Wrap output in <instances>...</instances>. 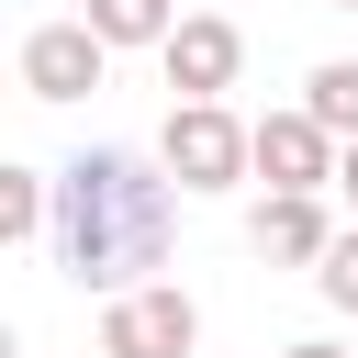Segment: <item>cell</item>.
<instances>
[{"instance_id":"277c9868","label":"cell","mask_w":358,"mask_h":358,"mask_svg":"<svg viewBox=\"0 0 358 358\" xmlns=\"http://www.w3.org/2000/svg\"><path fill=\"white\" fill-rule=\"evenodd\" d=\"M157 67H168L179 101H224V90L246 78V34H235L224 11H179V34L157 45Z\"/></svg>"},{"instance_id":"9c48e42d","label":"cell","mask_w":358,"mask_h":358,"mask_svg":"<svg viewBox=\"0 0 358 358\" xmlns=\"http://www.w3.org/2000/svg\"><path fill=\"white\" fill-rule=\"evenodd\" d=\"M302 112H313L336 145H358V56H324V67L302 78Z\"/></svg>"},{"instance_id":"5b68a950","label":"cell","mask_w":358,"mask_h":358,"mask_svg":"<svg viewBox=\"0 0 358 358\" xmlns=\"http://www.w3.org/2000/svg\"><path fill=\"white\" fill-rule=\"evenodd\" d=\"M101 67H112V45H101L78 11L22 34V90H34V101H90V90H101Z\"/></svg>"},{"instance_id":"7a4b0ae2","label":"cell","mask_w":358,"mask_h":358,"mask_svg":"<svg viewBox=\"0 0 358 358\" xmlns=\"http://www.w3.org/2000/svg\"><path fill=\"white\" fill-rule=\"evenodd\" d=\"M157 157L179 190H235V179H257V123H235L224 101H168Z\"/></svg>"},{"instance_id":"7c38bea8","label":"cell","mask_w":358,"mask_h":358,"mask_svg":"<svg viewBox=\"0 0 358 358\" xmlns=\"http://www.w3.org/2000/svg\"><path fill=\"white\" fill-rule=\"evenodd\" d=\"M280 358H347V347H336V336H302V347H280Z\"/></svg>"},{"instance_id":"8fae6325","label":"cell","mask_w":358,"mask_h":358,"mask_svg":"<svg viewBox=\"0 0 358 358\" xmlns=\"http://www.w3.org/2000/svg\"><path fill=\"white\" fill-rule=\"evenodd\" d=\"M313 291H324L336 313H358V224H347V235L324 246V268H313Z\"/></svg>"},{"instance_id":"5bb4252c","label":"cell","mask_w":358,"mask_h":358,"mask_svg":"<svg viewBox=\"0 0 358 358\" xmlns=\"http://www.w3.org/2000/svg\"><path fill=\"white\" fill-rule=\"evenodd\" d=\"M336 11H358V0H336Z\"/></svg>"},{"instance_id":"6da1fadb","label":"cell","mask_w":358,"mask_h":358,"mask_svg":"<svg viewBox=\"0 0 358 358\" xmlns=\"http://www.w3.org/2000/svg\"><path fill=\"white\" fill-rule=\"evenodd\" d=\"M179 201H190V190L168 179V157L78 145V157L56 168V224H45V246H56V268H67L78 291L123 302V291H145V268H168Z\"/></svg>"},{"instance_id":"30bf717a","label":"cell","mask_w":358,"mask_h":358,"mask_svg":"<svg viewBox=\"0 0 358 358\" xmlns=\"http://www.w3.org/2000/svg\"><path fill=\"white\" fill-rule=\"evenodd\" d=\"M56 224V179L45 168H0V235H45Z\"/></svg>"},{"instance_id":"4fadbf2b","label":"cell","mask_w":358,"mask_h":358,"mask_svg":"<svg viewBox=\"0 0 358 358\" xmlns=\"http://www.w3.org/2000/svg\"><path fill=\"white\" fill-rule=\"evenodd\" d=\"M336 190H347V201H358V145H347V168H336Z\"/></svg>"},{"instance_id":"ba28073f","label":"cell","mask_w":358,"mask_h":358,"mask_svg":"<svg viewBox=\"0 0 358 358\" xmlns=\"http://www.w3.org/2000/svg\"><path fill=\"white\" fill-rule=\"evenodd\" d=\"M78 22H90V34L123 56V45H168V34H179V0H90Z\"/></svg>"},{"instance_id":"8992f818","label":"cell","mask_w":358,"mask_h":358,"mask_svg":"<svg viewBox=\"0 0 358 358\" xmlns=\"http://www.w3.org/2000/svg\"><path fill=\"white\" fill-rule=\"evenodd\" d=\"M336 168H347V145H336L302 101L257 123V179H268V190H336Z\"/></svg>"},{"instance_id":"3957f363","label":"cell","mask_w":358,"mask_h":358,"mask_svg":"<svg viewBox=\"0 0 358 358\" xmlns=\"http://www.w3.org/2000/svg\"><path fill=\"white\" fill-rule=\"evenodd\" d=\"M201 347V302L179 280H145L123 302H101V358H190Z\"/></svg>"},{"instance_id":"52a82bcc","label":"cell","mask_w":358,"mask_h":358,"mask_svg":"<svg viewBox=\"0 0 358 358\" xmlns=\"http://www.w3.org/2000/svg\"><path fill=\"white\" fill-rule=\"evenodd\" d=\"M246 235H257V257H280V268H324V246H336L347 224L324 213V190H268Z\"/></svg>"}]
</instances>
